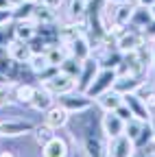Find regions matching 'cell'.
Masks as SVG:
<instances>
[{"mask_svg": "<svg viewBox=\"0 0 155 157\" xmlns=\"http://www.w3.org/2000/svg\"><path fill=\"white\" fill-rule=\"evenodd\" d=\"M44 87H46L48 92H52L55 96H61V94H68V92L76 90V78L59 70L48 83H44Z\"/></svg>", "mask_w": 155, "mask_h": 157, "instance_id": "obj_5", "label": "cell"}, {"mask_svg": "<svg viewBox=\"0 0 155 157\" xmlns=\"http://www.w3.org/2000/svg\"><path fill=\"white\" fill-rule=\"evenodd\" d=\"M142 157H155V153H149V155H142Z\"/></svg>", "mask_w": 155, "mask_h": 157, "instance_id": "obj_46", "label": "cell"}, {"mask_svg": "<svg viewBox=\"0 0 155 157\" xmlns=\"http://www.w3.org/2000/svg\"><path fill=\"white\" fill-rule=\"evenodd\" d=\"M20 2H22V0H9V5H11V7H17Z\"/></svg>", "mask_w": 155, "mask_h": 157, "instance_id": "obj_43", "label": "cell"}, {"mask_svg": "<svg viewBox=\"0 0 155 157\" xmlns=\"http://www.w3.org/2000/svg\"><path fill=\"white\" fill-rule=\"evenodd\" d=\"M68 55H70V50H68V46L61 44V42H57V44L48 46V50H46V57H48L50 66H61L64 59H66Z\"/></svg>", "mask_w": 155, "mask_h": 157, "instance_id": "obj_23", "label": "cell"}, {"mask_svg": "<svg viewBox=\"0 0 155 157\" xmlns=\"http://www.w3.org/2000/svg\"><path fill=\"white\" fill-rule=\"evenodd\" d=\"M81 66H83V61H79V59H76V57H72V55H68V57L64 59V63L59 66V70L76 78V76H79V74H81Z\"/></svg>", "mask_w": 155, "mask_h": 157, "instance_id": "obj_28", "label": "cell"}, {"mask_svg": "<svg viewBox=\"0 0 155 157\" xmlns=\"http://www.w3.org/2000/svg\"><path fill=\"white\" fill-rule=\"evenodd\" d=\"M74 116L76 127L72 129V137L79 140L83 157H109V137L103 133L101 120L94 122V118L87 111Z\"/></svg>", "mask_w": 155, "mask_h": 157, "instance_id": "obj_1", "label": "cell"}, {"mask_svg": "<svg viewBox=\"0 0 155 157\" xmlns=\"http://www.w3.org/2000/svg\"><path fill=\"white\" fill-rule=\"evenodd\" d=\"M122 94L120 92H116L114 87L111 90H107V92H103L99 98H96V103H99V107L103 109V111H116L120 105H122Z\"/></svg>", "mask_w": 155, "mask_h": 157, "instance_id": "obj_17", "label": "cell"}, {"mask_svg": "<svg viewBox=\"0 0 155 157\" xmlns=\"http://www.w3.org/2000/svg\"><path fill=\"white\" fill-rule=\"evenodd\" d=\"M35 92H37V87L33 83H13V87H11L13 101L17 105H29V107H31V101H33Z\"/></svg>", "mask_w": 155, "mask_h": 157, "instance_id": "obj_14", "label": "cell"}, {"mask_svg": "<svg viewBox=\"0 0 155 157\" xmlns=\"http://www.w3.org/2000/svg\"><path fill=\"white\" fill-rule=\"evenodd\" d=\"M15 66H17V61H13V59H11L7 46H0V72L9 78V83H11V76H13V72H15Z\"/></svg>", "mask_w": 155, "mask_h": 157, "instance_id": "obj_24", "label": "cell"}, {"mask_svg": "<svg viewBox=\"0 0 155 157\" xmlns=\"http://www.w3.org/2000/svg\"><path fill=\"white\" fill-rule=\"evenodd\" d=\"M122 98H125L127 107L131 109L133 118H138V120H144V122H149V120H151V111H149L146 103H144V101H142V98H140L138 94H135V92H131V94H125Z\"/></svg>", "mask_w": 155, "mask_h": 157, "instance_id": "obj_11", "label": "cell"}, {"mask_svg": "<svg viewBox=\"0 0 155 157\" xmlns=\"http://www.w3.org/2000/svg\"><path fill=\"white\" fill-rule=\"evenodd\" d=\"M153 153H155V151H153Z\"/></svg>", "mask_w": 155, "mask_h": 157, "instance_id": "obj_49", "label": "cell"}, {"mask_svg": "<svg viewBox=\"0 0 155 157\" xmlns=\"http://www.w3.org/2000/svg\"><path fill=\"white\" fill-rule=\"evenodd\" d=\"M7 50H9L11 59L17 63H29L31 57H33V50H31L29 42H22V39H15V37L7 44Z\"/></svg>", "mask_w": 155, "mask_h": 157, "instance_id": "obj_12", "label": "cell"}, {"mask_svg": "<svg viewBox=\"0 0 155 157\" xmlns=\"http://www.w3.org/2000/svg\"><path fill=\"white\" fill-rule=\"evenodd\" d=\"M0 157H17V155L11 153V151H2V153H0Z\"/></svg>", "mask_w": 155, "mask_h": 157, "instance_id": "obj_39", "label": "cell"}, {"mask_svg": "<svg viewBox=\"0 0 155 157\" xmlns=\"http://www.w3.org/2000/svg\"><path fill=\"white\" fill-rule=\"evenodd\" d=\"M109 2H116V5H120V2H135V0H109Z\"/></svg>", "mask_w": 155, "mask_h": 157, "instance_id": "obj_42", "label": "cell"}, {"mask_svg": "<svg viewBox=\"0 0 155 157\" xmlns=\"http://www.w3.org/2000/svg\"><path fill=\"white\" fill-rule=\"evenodd\" d=\"M33 129H35V124L29 122V120H5V122H0L2 137H20V135L33 133Z\"/></svg>", "mask_w": 155, "mask_h": 157, "instance_id": "obj_9", "label": "cell"}, {"mask_svg": "<svg viewBox=\"0 0 155 157\" xmlns=\"http://www.w3.org/2000/svg\"><path fill=\"white\" fill-rule=\"evenodd\" d=\"M33 9H35V0H22L17 7H13V22L33 20Z\"/></svg>", "mask_w": 155, "mask_h": 157, "instance_id": "obj_26", "label": "cell"}, {"mask_svg": "<svg viewBox=\"0 0 155 157\" xmlns=\"http://www.w3.org/2000/svg\"><path fill=\"white\" fill-rule=\"evenodd\" d=\"M57 72H59V66H48V68H46V70H42L40 74H35V78L40 81V85H44V83H48V81H50V78H52Z\"/></svg>", "mask_w": 155, "mask_h": 157, "instance_id": "obj_32", "label": "cell"}, {"mask_svg": "<svg viewBox=\"0 0 155 157\" xmlns=\"http://www.w3.org/2000/svg\"><path fill=\"white\" fill-rule=\"evenodd\" d=\"M33 22L35 24H52V22H57V9H52V7H48V5L37 0L35 9H33Z\"/></svg>", "mask_w": 155, "mask_h": 157, "instance_id": "obj_19", "label": "cell"}, {"mask_svg": "<svg viewBox=\"0 0 155 157\" xmlns=\"http://www.w3.org/2000/svg\"><path fill=\"white\" fill-rule=\"evenodd\" d=\"M142 127H144V120H138V118H131V120H127V122H125V133L131 137V140H135V137L140 135Z\"/></svg>", "mask_w": 155, "mask_h": 157, "instance_id": "obj_30", "label": "cell"}, {"mask_svg": "<svg viewBox=\"0 0 155 157\" xmlns=\"http://www.w3.org/2000/svg\"><path fill=\"white\" fill-rule=\"evenodd\" d=\"M87 13V0H70L68 2V22H81Z\"/></svg>", "mask_w": 155, "mask_h": 157, "instance_id": "obj_22", "label": "cell"}, {"mask_svg": "<svg viewBox=\"0 0 155 157\" xmlns=\"http://www.w3.org/2000/svg\"><path fill=\"white\" fill-rule=\"evenodd\" d=\"M68 50H70L72 57L79 59V61H85L87 57H92V42H90V37L87 35L76 37L72 44H68Z\"/></svg>", "mask_w": 155, "mask_h": 157, "instance_id": "obj_16", "label": "cell"}, {"mask_svg": "<svg viewBox=\"0 0 155 157\" xmlns=\"http://www.w3.org/2000/svg\"><path fill=\"white\" fill-rule=\"evenodd\" d=\"M48 66H50V61H48L46 52H42V55H33V57H31V61H29V68H31L35 74H40V72L46 70Z\"/></svg>", "mask_w": 155, "mask_h": 157, "instance_id": "obj_29", "label": "cell"}, {"mask_svg": "<svg viewBox=\"0 0 155 157\" xmlns=\"http://www.w3.org/2000/svg\"><path fill=\"white\" fill-rule=\"evenodd\" d=\"M13 29V37L15 39H22V42H31L37 33V24L33 20H20V22H13L11 24Z\"/></svg>", "mask_w": 155, "mask_h": 157, "instance_id": "obj_18", "label": "cell"}, {"mask_svg": "<svg viewBox=\"0 0 155 157\" xmlns=\"http://www.w3.org/2000/svg\"><path fill=\"white\" fill-rule=\"evenodd\" d=\"M144 42H146V39H144V33H142L140 29L127 24V29H125L118 37H116V48H118L122 55H127V52L138 50Z\"/></svg>", "mask_w": 155, "mask_h": 157, "instance_id": "obj_3", "label": "cell"}, {"mask_svg": "<svg viewBox=\"0 0 155 157\" xmlns=\"http://www.w3.org/2000/svg\"><path fill=\"white\" fill-rule=\"evenodd\" d=\"M144 83H146L144 76H129V74H125V76H118V78H116L114 90L120 92V94L125 96V94H131V92H138Z\"/></svg>", "mask_w": 155, "mask_h": 157, "instance_id": "obj_13", "label": "cell"}, {"mask_svg": "<svg viewBox=\"0 0 155 157\" xmlns=\"http://www.w3.org/2000/svg\"><path fill=\"white\" fill-rule=\"evenodd\" d=\"M151 124H153V135H155V120H153V118H151Z\"/></svg>", "mask_w": 155, "mask_h": 157, "instance_id": "obj_45", "label": "cell"}, {"mask_svg": "<svg viewBox=\"0 0 155 157\" xmlns=\"http://www.w3.org/2000/svg\"><path fill=\"white\" fill-rule=\"evenodd\" d=\"M55 131H57V129H52V127L46 124V122H44V124H35V129H33V137H35V142L40 144V146H44L46 142H50L52 137L57 135Z\"/></svg>", "mask_w": 155, "mask_h": 157, "instance_id": "obj_27", "label": "cell"}, {"mask_svg": "<svg viewBox=\"0 0 155 157\" xmlns=\"http://www.w3.org/2000/svg\"><path fill=\"white\" fill-rule=\"evenodd\" d=\"M70 111L64 107V105H59V103H52L46 111H44V122L46 124H50L52 129H61V127H66L68 122H70Z\"/></svg>", "mask_w": 155, "mask_h": 157, "instance_id": "obj_8", "label": "cell"}, {"mask_svg": "<svg viewBox=\"0 0 155 157\" xmlns=\"http://www.w3.org/2000/svg\"><path fill=\"white\" fill-rule=\"evenodd\" d=\"M99 70H101V63L96 61V57H87L83 61V66H81V74L76 76V90H79V92H87V87L94 81V76L99 74Z\"/></svg>", "mask_w": 155, "mask_h": 157, "instance_id": "obj_6", "label": "cell"}, {"mask_svg": "<svg viewBox=\"0 0 155 157\" xmlns=\"http://www.w3.org/2000/svg\"><path fill=\"white\" fill-rule=\"evenodd\" d=\"M40 2L48 5V7H52V9H59V7L64 5V0H40Z\"/></svg>", "mask_w": 155, "mask_h": 157, "instance_id": "obj_37", "label": "cell"}, {"mask_svg": "<svg viewBox=\"0 0 155 157\" xmlns=\"http://www.w3.org/2000/svg\"><path fill=\"white\" fill-rule=\"evenodd\" d=\"M116 113H118V116L122 118L125 122H127V120H131V118H133V113H131V109L127 107V103H125V101H122V105H120L118 109H116Z\"/></svg>", "mask_w": 155, "mask_h": 157, "instance_id": "obj_35", "label": "cell"}, {"mask_svg": "<svg viewBox=\"0 0 155 157\" xmlns=\"http://www.w3.org/2000/svg\"><path fill=\"white\" fill-rule=\"evenodd\" d=\"M135 144L127 133H120L109 140V157H133Z\"/></svg>", "mask_w": 155, "mask_h": 157, "instance_id": "obj_7", "label": "cell"}, {"mask_svg": "<svg viewBox=\"0 0 155 157\" xmlns=\"http://www.w3.org/2000/svg\"><path fill=\"white\" fill-rule=\"evenodd\" d=\"M153 22V13H151V7H146V5H135V9H133V15H131V26H135V29H140V31H144L149 24Z\"/></svg>", "mask_w": 155, "mask_h": 157, "instance_id": "obj_20", "label": "cell"}, {"mask_svg": "<svg viewBox=\"0 0 155 157\" xmlns=\"http://www.w3.org/2000/svg\"><path fill=\"white\" fill-rule=\"evenodd\" d=\"M116 78H118V72H116L114 68H101L99 74L94 76V81H92V85L87 87L85 94H87L90 98H99L103 92H107V90L114 87Z\"/></svg>", "mask_w": 155, "mask_h": 157, "instance_id": "obj_4", "label": "cell"}, {"mask_svg": "<svg viewBox=\"0 0 155 157\" xmlns=\"http://www.w3.org/2000/svg\"><path fill=\"white\" fill-rule=\"evenodd\" d=\"M92 101H94V98H90L85 92H79V90H72V92H68V94L57 96V103L64 105L72 116H74V113L90 111V109H92Z\"/></svg>", "mask_w": 155, "mask_h": 157, "instance_id": "obj_2", "label": "cell"}, {"mask_svg": "<svg viewBox=\"0 0 155 157\" xmlns=\"http://www.w3.org/2000/svg\"><path fill=\"white\" fill-rule=\"evenodd\" d=\"M7 7H11L9 0H0V9H7Z\"/></svg>", "mask_w": 155, "mask_h": 157, "instance_id": "obj_40", "label": "cell"}, {"mask_svg": "<svg viewBox=\"0 0 155 157\" xmlns=\"http://www.w3.org/2000/svg\"><path fill=\"white\" fill-rule=\"evenodd\" d=\"M29 46H31L33 55H42V52H46V50H48V46H50V44L46 42V39H44L42 35H37V33H35V37L29 42Z\"/></svg>", "mask_w": 155, "mask_h": 157, "instance_id": "obj_31", "label": "cell"}, {"mask_svg": "<svg viewBox=\"0 0 155 157\" xmlns=\"http://www.w3.org/2000/svg\"><path fill=\"white\" fill-rule=\"evenodd\" d=\"M135 2H138V5H146V7H151L155 0H135Z\"/></svg>", "mask_w": 155, "mask_h": 157, "instance_id": "obj_38", "label": "cell"}, {"mask_svg": "<svg viewBox=\"0 0 155 157\" xmlns=\"http://www.w3.org/2000/svg\"><path fill=\"white\" fill-rule=\"evenodd\" d=\"M9 22H13V7L0 9V26H7Z\"/></svg>", "mask_w": 155, "mask_h": 157, "instance_id": "obj_34", "label": "cell"}, {"mask_svg": "<svg viewBox=\"0 0 155 157\" xmlns=\"http://www.w3.org/2000/svg\"><path fill=\"white\" fill-rule=\"evenodd\" d=\"M151 142H155V135H153V124H151V120H149V122H144L140 135L133 140V144H135V151H144Z\"/></svg>", "mask_w": 155, "mask_h": 157, "instance_id": "obj_25", "label": "cell"}, {"mask_svg": "<svg viewBox=\"0 0 155 157\" xmlns=\"http://www.w3.org/2000/svg\"><path fill=\"white\" fill-rule=\"evenodd\" d=\"M151 13H153V17H155V2L151 5Z\"/></svg>", "mask_w": 155, "mask_h": 157, "instance_id": "obj_44", "label": "cell"}, {"mask_svg": "<svg viewBox=\"0 0 155 157\" xmlns=\"http://www.w3.org/2000/svg\"><path fill=\"white\" fill-rule=\"evenodd\" d=\"M55 101H57V96H55L52 92H48L44 85H40V87H37V92H35V96H33V101H31V107L37 109V111H46Z\"/></svg>", "mask_w": 155, "mask_h": 157, "instance_id": "obj_21", "label": "cell"}, {"mask_svg": "<svg viewBox=\"0 0 155 157\" xmlns=\"http://www.w3.org/2000/svg\"><path fill=\"white\" fill-rule=\"evenodd\" d=\"M68 153H70V148H68L66 140L59 135H55L50 142H46L42 146V157H68Z\"/></svg>", "mask_w": 155, "mask_h": 157, "instance_id": "obj_15", "label": "cell"}, {"mask_svg": "<svg viewBox=\"0 0 155 157\" xmlns=\"http://www.w3.org/2000/svg\"><path fill=\"white\" fill-rule=\"evenodd\" d=\"M35 2H37V0H35Z\"/></svg>", "mask_w": 155, "mask_h": 157, "instance_id": "obj_48", "label": "cell"}, {"mask_svg": "<svg viewBox=\"0 0 155 157\" xmlns=\"http://www.w3.org/2000/svg\"><path fill=\"white\" fill-rule=\"evenodd\" d=\"M0 137H2V133H0Z\"/></svg>", "mask_w": 155, "mask_h": 157, "instance_id": "obj_47", "label": "cell"}, {"mask_svg": "<svg viewBox=\"0 0 155 157\" xmlns=\"http://www.w3.org/2000/svg\"><path fill=\"white\" fill-rule=\"evenodd\" d=\"M142 33H144V39H146V42H155V17H153V22H151Z\"/></svg>", "mask_w": 155, "mask_h": 157, "instance_id": "obj_36", "label": "cell"}, {"mask_svg": "<svg viewBox=\"0 0 155 157\" xmlns=\"http://www.w3.org/2000/svg\"><path fill=\"white\" fill-rule=\"evenodd\" d=\"M2 83H9V78H7L2 72H0V85H2Z\"/></svg>", "mask_w": 155, "mask_h": 157, "instance_id": "obj_41", "label": "cell"}, {"mask_svg": "<svg viewBox=\"0 0 155 157\" xmlns=\"http://www.w3.org/2000/svg\"><path fill=\"white\" fill-rule=\"evenodd\" d=\"M11 83H2V85H0V109H2V107H7L9 103H11V87H9Z\"/></svg>", "mask_w": 155, "mask_h": 157, "instance_id": "obj_33", "label": "cell"}, {"mask_svg": "<svg viewBox=\"0 0 155 157\" xmlns=\"http://www.w3.org/2000/svg\"><path fill=\"white\" fill-rule=\"evenodd\" d=\"M101 127H103V133L109 137V140L116 137V135H120V133H125V120L116 111H105L103 113Z\"/></svg>", "mask_w": 155, "mask_h": 157, "instance_id": "obj_10", "label": "cell"}]
</instances>
